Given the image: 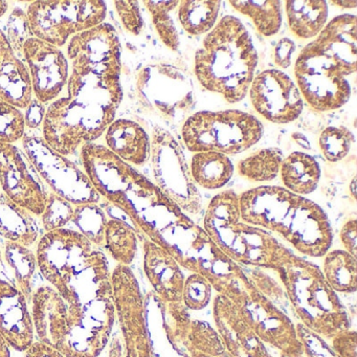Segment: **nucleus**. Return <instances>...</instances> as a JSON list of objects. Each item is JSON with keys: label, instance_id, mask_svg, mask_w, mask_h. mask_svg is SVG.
<instances>
[{"label": "nucleus", "instance_id": "36", "mask_svg": "<svg viewBox=\"0 0 357 357\" xmlns=\"http://www.w3.org/2000/svg\"><path fill=\"white\" fill-rule=\"evenodd\" d=\"M183 349L187 353L195 351L210 357L219 356L227 350L218 331L210 324L198 319H192L189 335Z\"/></svg>", "mask_w": 357, "mask_h": 357}, {"label": "nucleus", "instance_id": "45", "mask_svg": "<svg viewBox=\"0 0 357 357\" xmlns=\"http://www.w3.org/2000/svg\"><path fill=\"white\" fill-rule=\"evenodd\" d=\"M114 8L125 30L133 36H139L144 29V20L139 3L135 0L114 1Z\"/></svg>", "mask_w": 357, "mask_h": 357}, {"label": "nucleus", "instance_id": "33", "mask_svg": "<svg viewBox=\"0 0 357 357\" xmlns=\"http://www.w3.org/2000/svg\"><path fill=\"white\" fill-rule=\"evenodd\" d=\"M283 162V152L278 148H263L240 160V176L252 183H266L277 178Z\"/></svg>", "mask_w": 357, "mask_h": 357}, {"label": "nucleus", "instance_id": "41", "mask_svg": "<svg viewBox=\"0 0 357 357\" xmlns=\"http://www.w3.org/2000/svg\"><path fill=\"white\" fill-rule=\"evenodd\" d=\"M213 286L204 275L192 273L185 278L183 289V304L188 310H202L210 304Z\"/></svg>", "mask_w": 357, "mask_h": 357}, {"label": "nucleus", "instance_id": "57", "mask_svg": "<svg viewBox=\"0 0 357 357\" xmlns=\"http://www.w3.org/2000/svg\"><path fill=\"white\" fill-rule=\"evenodd\" d=\"M9 9V3L5 0H0V18L3 17Z\"/></svg>", "mask_w": 357, "mask_h": 357}, {"label": "nucleus", "instance_id": "24", "mask_svg": "<svg viewBox=\"0 0 357 357\" xmlns=\"http://www.w3.org/2000/svg\"><path fill=\"white\" fill-rule=\"evenodd\" d=\"M33 98L34 91L28 66L13 52L0 64V100L22 112Z\"/></svg>", "mask_w": 357, "mask_h": 357}, {"label": "nucleus", "instance_id": "14", "mask_svg": "<svg viewBox=\"0 0 357 357\" xmlns=\"http://www.w3.org/2000/svg\"><path fill=\"white\" fill-rule=\"evenodd\" d=\"M112 298L124 340L125 357H153L145 302L132 269L118 264L112 271Z\"/></svg>", "mask_w": 357, "mask_h": 357}, {"label": "nucleus", "instance_id": "56", "mask_svg": "<svg viewBox=\"0 0 357 357\" xmlns=\"http://www.w3.org/2000/svg\"><path fill=\"white\" fill-rule=\"evenodd\" d=\"M349 191H350L353 199H356V178L355 177H353L352 181H351L350 185H349Z\"/></svg>", "mask_w": 357, "mask_h": 357}, {"label": "nucleus", "instance_id": "6", "mask_svg": "<svg viewBox=\"0 0 357 357\" xmlns=\"http://www.w3.org/2000/svg\"><path fill=\"white\" fill-rule=\"evenodd\" d=\"M286 296L303 324L326 340L349 329L350 317L321 269L286 248L275 266Z\"/></svg>", "mask_w": 357, "mask_h": 357}, {"label": "nucleus", "instance_id": "17", "mask_svg": "<svg viewBox=\"0 0 357 357\" xmlns=\"http://www.w3.org/2000/svg\"><path fill=\"white\" fill-rule=\"evenodd\" d=\"M252 107L265 120L275 124H289L304 108L296 83L285 73L267 70L255 77L250 87Z\"/></svg>", "mask_w": 357, "mask_h": 357}, {"label": "nucleus", "instance_id": "54", "mask_svg": "<svg viewBox=\"0 0 357 357\" xmlns=\"http://www.w3.org/2000/svg\"><path fill=\"white\" fill-rule=\"evenodd\" d=\"M0 357H11L10 346L1 334H0Z\"/></svg>", "mask_w": 357, "mask_h": 357}, {"label": "nucleus", "instance_id": "8", "mask_svg": "<svg viewBox=\"0 0 357 357\" xmlns=\"http://www.w3.org/2000/svg\"><path fill=\"white\" fill-rule=\"evenodd\" d=\"M118 106L76 98H59L50 104L43 123V139L61 155H73L93 143L116 120Z\"/></svg>", "mask_w": 357, "mask_h": 357}, {"label": "nucleus", "instance_id": "35", "mask_svg": "<svg viewBox=\"0 0 357 357\" xmlns=\"http://www.w3.org/2000/svg\"><path fill=\"white\" fill-rule=\"evenodd\" d=\"M144 5L151 14L152 22L162 43L171 51H178L181 41L174 20L170 13L178 7L179 1H153L145 0Z\"/></svg>", "mask_w": 357, "mask_h": 357}, {"label": "nucleus", "instance_id": "2", "mask_svg": "<svg viewBox=\"0 0 357 357\" xmlns=\"http://www.w3.org/2000/svg\"><path fill=\"white\" fill-rule=\"evenodd\" d=\"M36 259L38 271L68 307L83 308L112 296L107 258L75 229L43 234L37 244Z\"/></svg>", "mask_w": 357, "mask_h": 357}, {"label": "nucleus", "instance_id": "53", "mask_svg": "<svg viewBox=\"0 0 357 357\" xmlns=\"http://www.w3.org/2000/svg\"><path fill=\"white\" fill-rule=\"evenodd\" d=\"M292 139H294V142H296L298 146L304 148V149H310L311 146L308 139H307L304 135H302V133H294V135H292Z\"/></svg>", "mask_w": 357, "mask_h": 357}, {"label": "nucleus", "instance_id": "1", "mask_svg": "<svg viewBox=\"0 0 357 357\" xmlns=\"http://www.w3.org/2000/svg\"><path fill=\"white\" fill-rule=\"evenodd\" d=\"M356 16L344 14L326 24L298 54L294 77L302 97L317 112L340 109L350 100L349 78L356 73Z\"/></svg>", "mask_w": 357, "mask_h": 357}, {"label": "nucleus", "instance_id": "15", "mask_svg": "<svg viewBox=\"0 0 357 357\" xmlns=\"http://www.w3.org/2000/svg\"><path fill=\"white\" fill-rule=\"evenodd\" d=\"M238 306L252 331L265 344L273 347L283 354H304L296 324L268 296L259 291L256 286Z\"/></svg>", "mask_w": 357, "mask_h": 357}, {"label": "nucleus", "instance_id": "28", "mask_svg": "<svg viewBox=\"0 0 357 357\" xmlns=\"http://www.w3.org/2000/svg\"><path fill=\"white\" fill-rule=\"evenodd\" d=\"M321 273L336 294H353L356 291V257L346 250H329L324 256Z\"/></svg>", "mask_w": 357, "mask_h": 357}, {"label": "nucleus", "instance_id": "20", "mask_svg": "<svg viewBox=\"0 0 357 357\" xmlns=\"http://www.w3.org/2000/svg\"><path fill=\"white\" fill-rule=\"evenodd\" d=\"M144 271L162 302L183 301L185 273L176 259L162 246L143 238Z\"/></svg>", "mask_w": 357, "mask_h": 357}, {"label": "nucleus", "instance_id": "47", "mask_svg": "<svg viewBox=\"0 0 357 357\" xmlns=\"http://www.w3.org/2000/svg\"><path fill=\"white\" fill-rule=\"evenodd\" d=\"M294 52H296V43L291 39H281L273 47V63L283 70L289 68Z\"/></svg>", "mask_w": 357, "mask_h": 357}, {"label": "nucleus", "instance_id": "9", "mask_svg": "<svg viewBox=\"0 0 357 357\" xmlns=\"http://www.w3.org/2000/svg\"><path fill=\"white\" fill-rule=\"evenodd\" d=\"M262 135L260 121L240 110L196 112L181 127L183 144L193 153H242L256 145Z\"/></svg>", "mask_w": 357, "mask_h": 357}, {"label": "nucleus", "instance_id": "40", "mask_svg": "<svg viewBox=\"0 0 357 357\" xmlns=\"http://www.w3.org/2000/svg\"><path fill=\"white\" fill-rule=\"evenodd\" d=\"M75 206L57 194H47L45 210L40 215L41 223L45 233L64 229L70 222Z\"/></svg>", "mask_w": 357, "mask_h": 357}, {"label": "nucleus", "instance_id": "25", "mask_svg": "<svg viewBox=\"0 0 357 357\" xmlns=\"http://www.w3.org/2000/svg\"><path fill=\"white\" fill-rule=\"evenodd\" d=\"M279 174L288 191L296 195H309L317 189L321 167L313 156L304 152H292L283 158Z\"/></svg>", "mask_w": 357, "mask_h": 357}, {"label": "nucleus", "instance_id": "52", "mask_svg": "<svg viewBox=\"0 0 357 357\" xmlns=\"http://www.w3.org/2000/svg\"><path fill=\"white\" fill-rule=\"evenodd\" d=\"M109 357H125V351L123 350L120 340L114 338L110 346Z\"/></svg>", "mask_w": 357, "mask_h": 357}, {"label": "nucleus", "instance_id": "27", "mask_svg": "<svg viewBox=\"0 0 357 357\" xmlns=\"http://www.w3.org/2000/svg\"><path fill=\"white\" fill-rule=\"evenodd\" d=\"M190 171L196 185L206 190H218L229 183L235 168L229 156L208 151L194 153Z\"/></svg>", "mask_w": 357, "mask_h": 357}, {"label": "nucleus", "instance_id": "31", "mask_svg": "<svg viewBox=\"0 0 357 357\" xmlns=\"http://www.w3.org/2000/svg\"><path fill=\"white\" fill-rule=\"evenodd\" d=\"M104 246L121 265L129 266L137 252V231L125 221L109 218L106 223Z\"/></svg>", "mask_w": 357, "mask_h": 357}, {"label": "nucleus", "instance_id": "19", "mask_svg": "<svg viewBox=\"0 0 357 357\" xmlns=\"http://www.w3.org/2000/svg\"><path fill=\"white\" fill-rule=\"evenodd\" d=\"M0 334L20 352H24L34 342V324L28 300L15 285L3 279H0Z\"/></svg>", "mask_w": 357, "mask_h": 357}, {"label": "nucleus", "instance_id": "4", "mask_svg": "<svg viewBox=\"0 0 357 357\" xmlns=\"http://www.w3.org/2000/svg\"><path fill=\"white\" fill-rule=\"evenodd\" d=\"M257 66L258 54L248 30L238 18L227 15L196 52L194 74L204 89L235 104L248 95Z\"/></svg>", "mask_w": 357, "mask_h": 357}, {"label": "nucleus", "instance_id": "59", "mask_svg": "<svg viewBox=\"0 0 357 357\" xmlns=\"http://www.w3.org/2000/svg\"><path fill=\"white\" fill-rule=\"evenodd\" d=\"M217 357H234L233 355L231 354V353L229 352V351L225 350V352L222 353V354L219 355V356Z\"/></svg>", "mask_w": 357, "mask_h": 357}, {"label": "nucleus", "instance_id": "13", "mask_svg": "<svg viewBox=\"0 0 357 357\" xmlns=\"http://www.w3.org/2000/svg\"><path fill=\"white\" fill-rule=\"evenodd\" d=\"M22 147L41 181L53 193L73 206L98 204L101 200L86 173L66 156L52 149L43 137L24 135Z\"/></svg>", "mask_w": 357, "mask_h": 357}, {"label": "nucleus", "instance_id": "10", "mask_svg": "<svg viewBox=\"0 0 357 357\" xmlns=\"http://www.w3.org/2000/svg\"><path fill=\"white\" fill-rule=\"evenodd\" d=\"M106 14L101 0H38L26 10L34 37L59 49L75 35L104 24Z\"/></svg>", "mask_w": 357, "mask_h": 357}, {"label": "nucleus", "instance_id": "46", "mask_svg": "<svg viewBox=\"0 0 357 357\" xmlns=\"http://www.w3.org/2000/svg\"><path fill=\"white\" fill-rule=\"evenodd\" d=\"M330 346L338 357H357V333L355 330H342L330 340Z\"/></svg>", "mask_w": 357, "mask_h": 357}, {"label": "nucleus", "instance_id": "16", "mask_svg": "<svg viewBox=\"0 0 357 357\" xmlns=\"http://www.w3.org/2000/svg\"><path fill=\"white\" fill-rule=\"evenodd\" d=\"M0 187L10 199L40 217L47 193L45 183L26 158L14 144L0 142Z\"/></svg>", "mask_w": 357, "mask_h": 357}, {"label": "nucleus", "instance_id": "34", "mask_svg": "<svg viewBox=\"0 0 357 357\" xmlns=\"http://www.w3.org/2000/svg\"><path fill=\"white\" fill-rule=\"evenodd\" d=\"M107 215L97 204L75 206L70 222L77 227L75 231L82 234L93 245L104 246Z\"/></svg>", "mask_w": 357, "mask_h": 357}, {"label": "nucleus", "instance_id": "39", "mask_svg": "<svg viewBox=\"0 0 357 357\" xmlns=\"http://www.w3.org/2000/svg\"><path fill=\"white\" fill-rule=\"evenodd\" d=\"M223 342L234 357H273L250 326L235 335L225 338Z\"/></svg>", "mask_w": 357, "mask_h": 357}, {"label": "nucleus", "instance_id": "58", "mask_svg": "<svg viewBox=\"0 0 357 357\" xmlns=\"http://www.w3.org/2000/svg\"><path fill=\"white\" fill-rule=\"evenodd\" d=\"M280 356L281 357H306L304 354L301 355H288V354H283V353H280Z\"/></svg>", "mask_w": 357, "mask_h": 357}, {"label": "nucleus", "instance_id": "29", "mask_svg": "<svg viewBox=\"0 0 357 357\" xmlns=\"http://www.w3.org/2000/svg\"><path fill=\"white\" fill-rule=\"evenodd\" d=\"M178 18L183 30L192 36L211 32L216 26L220 11L218 0H185L179 1Z\"/></svg>", "mask_w": 357, "mask_h": 357}, {"label": "nucleus", "instance_id": "43", "mask_svg": "<svg viewBox=\"0 0 357 357\" xmlns=\"http://www.w3.org/2000/svg\"><path fill=\"white\" fill-rule=\"evenodd\" d=\"M7 36L16 55L20 58L22 53V47L28 39L34 37L31 30L30 22H29L26 12L20 8H15L10 14L7 22Z\"/></svg>", "mask_w": 357, "mask_h": 357}, {"label": "nucleus", "instance_id": "42", "mask_svg": "<svg viewBox=\"0 0 357 357\" xmlns=\"http://www.w3.org/2000/svg\"><path fill=\"white\" fill-rule=\"evenodd\" d=\"M26 135V125L20 110L0 100V142L15 143Z\"/></svg>", "mask_w": 357, "mask_h": 357}, {"label": "nucleus", "instance_id": "7", "mask_svg": "<svg viewBox=\"0 0 357 357\" xmlns=\"http://www.w3.org/2000/svg\"><path fill=\"white\" fill-rule=\"evenodd\" d=\"M204 229L215 245L237 264L275 271L287 248L268 231L241 220L239 195L233 190L212 198L204 214Z\"/></svg>", "mask_w": 357, "mask_h": 357}, {"label": "nucleus", "instance_id": "3", "mask_svg": "<svg viewBox=\"0 0 357 357\" xmlns=\"http://www.w3.org/2000/svg\"><path fill=\"white\" fill-rule=\"evenodd\" d=\"M239 206L243 222L279 234L305 256L321 258L331 248L333 231L327 214L304 196L261 185L240 194Z\"/></svg>", "mask_w": 357, "mask_h": 357}, {"label": "nucleus", "instance_id": "49", "mask_svg": "<svg viewBox=\"0 0 357 357\" xmlns=\"http://www.w3.org/2000/svg\"><path fill=\"white\" fill-rule=\"evenodd\" d=\"M340 240L346 248V252L356 257L357 252V221L356 219H349L340 231Z\"/></svg>", "mask_w": 357, "mask_h": 357}, {"label": "nucleus", "instance_id": "12", "mask_svg": "<svg viewBox=\"0 0 357 357\" xmlns=\"http://www.w3.org/2000/svg\"><path fill=\"white\" fill-rule=\"evenodd\" d=\"M137 91L149 112L170 122L185 119L196 103L191 77L172 64H151L144 68L137 79Z\"/></svg>", "mask_w": 357, "mask_h": 357}, {"label": "nucleus", "instance_id": "55", "mask_svg": "<svg viewBox=\"0 0 357 357\" xmlns=\"http://www.w3.org/2000/svg\"><path fill=\"white\" fill-rule=\"evenodd\" d=\"M331 3L344 9H353L357 6L356 1H331Z\"/></svg>", "mask_w": 357, "mask_h": 357}, {"label": "nucleus", "instance_id": "37", "mask_svg": "<svg viewBox=\"0 0 357 357\" xmlns=\"http://www.w3.org/2000/svg\"><path fill=\"white\" fill-rule=\"evenodd\" d=\"M164 317L165 329L170 342L183 348L189 335L192 317L183 302L166 303L158 300Z\"/></svg>", "mask_w": 357, "mask_h": 357}, {"label": "nucleus", "instance_id": "18", "mask_svg": "<svg viewBox=\"0 0 357 357\" xmlns=\"http://www.w3.org/2000/svg\"><path fill=\"white\" fill-rule=\"evenodd\" d=\"M35 98L43 104L57 100L70 77V64L63 52L55 45L32 37L22 47Z\"/></svg>", "mask_w": 357, "mask_h": 357}, {"label": "nucleus", "instance_id": "22", "mask_svg": "<svg viewBox=\"0 0 357 357\" xmlns=\"http://www.w3.org/2000/svg\"><path fill=\"white\" fill-rule=\"evenodd\" d=\"M105 147L127 164L142 166L150 158L151 139L135 121L114 120L105 131Z\"/></svg>", "mask_w": 357, "mask_h": 357}, {"label": "nucleus", "instance_id": "30", "mask_svg": "<svg viewBox=\"0 0 357 357\" xmlns=\"http://www.w3.org/2000/svg\"><path fill=\"white\" fill-rule=\"evenodd\" d=\"M229 5L242 15L250 18L260 34L265 37L279 33L282 26V3L277 0L262 1H229Z\"/></svg>", "mask_w": 357, "mask_h": 357}, {"label": "nucleus", "instance_id": "51", "mask_svg": "<svg viewBox=\"0 0 357 357\" xmlns=\"http://www.w3.org/2000/svg\"><path fill=\"white\" fill-rule=\"evenodd\" d=\"M13 49H12L11 45H10V43L8 41L5 32L0 30V64L3 63L6 57H7L9 54L13 53ZM14 53H15V52H14Z\"/></svg>", "mask_w": 357, "mask_h": 357}, {"label": "nucleus", "instance_id": "44", "mask_svg": "<svg viewBox=\"0 0 357 357\" xmlns=\"http://www.w3.org/2000/svg\"><path fill=\"white\" fill-rule=\"evenodd\" d=\"M296 333L306 357H338L330 344L319 334L309 330L303 324H296Z\"/></svg>", "mask_w": 357, "mask_h": 357}, {"label": "nucleus", "instance_id": "21", "mask_svg": "<svg viewBox=\"0 0 357 357\" xmlns=\"http://www.w3.org/2000/svg\"><path fill=\"white\" fill-rule=\"evenodd\" d=\"M33 324L39 342L57 349L68 329V304L52 286H40L32 294Z\"/></svg>", "mask_w": 357, "mask_h": 357}, {"label": "nucleus", "instance_id": "23", "mask_svg": "<svg viewBox=\"0 0 357 357\" xmlns=\"http://www.w3.org/2000/svg\"><path fill=\"white\" fill-rule=\"evenodd\" d=\"M0 236L8 242L30 248L40 237L34 214L0 192Z\"/></svg>", "mask_w": 357, "mask_h": 357}, {"label": "nucleus", "instance_id": "38", "mask_svg": "<svg viewBox=\"0 0 357 357\" xmlns=\"http://www.w3.org/2000/svg\"><path fill=\"white\" fill-rule=\"evenodd\" d=\"M353 142L354 135L346 127H327L319 137V148L328 162H337L348 155Z\"/></svg>", "mask_w": 357, "mask_h": 357}, {"label": "nucleus", "instance_id": "50", "mask_svg": "<svg viewBox=\"0 0 357 357\" xmlns=\"http://www.w3.org/2000/svg\"><path fill=\"white\" fill-rule=\"evenodd\" d=\"M24 357H66L58 349L45 344V342H35L26 349Z\"/></svg>", "mask_w": 357, "mask_h": 357}, {"label": "nucleus", "instance_id": "48", "mask_svg": "<svg viewBox=\"0 0 357 357\" xmlns=\"http://www.w3.org/2000/svg\"><path fill=\"white\" fill-rule=\"evenodd\" d=\"M45 105V104L37 100L36 98H33L32 101L29 103L22 114L26 128L28 127L30 129H37L43 125L45 112H47Z\"/></svg>", "mask_w": 357, "mask_h": 357}, {"label": "nucleus", "instance_id": "5", "mask_svg": "<svg viewBox=\"0 0 357 357\" xmlns=\"http://www.w3.org/2000/svg\"><path fill=\"white\" fill-rule=\"evenodd\" d=\"M72 72L68 77V97L120 106L121 43L116 29L107 22L79 33L66 47Z\"/></svg>", "mask_w": 357, "mask_h": 357}, {"label": "nucleus", "instance_id": "26", "mask_svg": "<svg viewBox=\"0 0 357 357\" xmlns=\"http://www.w3.org/2000/svg\"><path fill=\"white\" fill-rule=\"evenodd\" d=\"M286 15L290 31L301 39L317 37L327 24L328 6L321 0H288Z\"/></svg>", "mask_w": 357, "mask_h": 357}, {"label": "nucleus", "instance_id": "11", "mask_svg": "<svg viewBox=\"0 0 357 357\" xmlns=\"http://www.w3.org/2000/svg\"><path fill=\"white\" fill-rule=\"evenodd\" d=\"M152 172L154 185L183 213L199 215L202 198L192 178L183 150L174 137L162 127L156 126L151 139Z\"/></svg>", "mask_w": 357, "mask_h": 357}, {"label": "nucleus", "instance_id": "32", "mask_svg": "<svg viewBox=\"0 0 357 357\" xmlns=\"http://www.w3.org/2000/svg\"><path fill=\"white\" fill-rule=\"evenodd\" d=\"M3 257L11 268L15 279L16 287L24 294L28 302H31L33 294V280L36 275V254L26 246L6 242Z\"/></svg>", "mask_w": 357, "mask_h": 357}]
</instances>
